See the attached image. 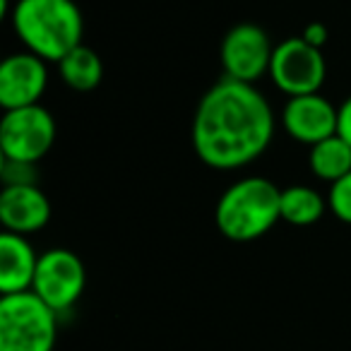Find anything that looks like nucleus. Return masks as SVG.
I'll use <instances>...</instances> for the list:
<instances>
[{
  "mask_svg": "<svg viewBox=\"0 0 351 351\" xmlns=\"http://www.w3.org/2000/svg\"><path fill=\"white\" fill-rule=\"evenodd\" d=\"M274 111L255 84L224 77L205 92L193 118V149L217 171H236L267 152Z\"/></svg>",
  "mask_w": 351,
  "mask_h": 351,
  "instance_id": "f257e3e1",
  "label": "nucleus"
},
{
  "mask_svg": "<svg viewBox=\"0 0 351 351\" xmlns=\"http://www.w3.org/2000/svg\"><path fill=\"white\" fill-rule=\"evenodd\" d=\"M10 22L25 49L46 63H60L82 44L84 20L75 0H17Z\"/></svg>",
  "mask_w": 351,
  "mask_h": 351,
  "instance_id": "f03ea898",
  "label": "nucleus"
},
{
  "mask_svg": "<svg viewBox=\"0 0 351 351\" xmlns=\"http://www.w3.org/2000/svg\"><path fill=\"white\" fill-rule=\"evenodd\" d=\"M217 229L236 243L263 239L282 221V191L263 176H248L221 193L215 210Z\"/></svg>",
  "mask_w": 351,
  "mask_h": 351,
  "instance_id": "7ed1b4c3",
  "label": "nucleus"
},
{
  "mask_svg": "<svg viewBox=\"0 0 351 351\" xmlns=\"http://www.w3.org/2000/svg\"><path fill=\"white\" fill-rule=\"evenodd\" d=\"M58 313L34 291L0 296V351H53Z\"/></svg>",
  "mask_w": 351,
  "mask_h": 351,
  "instance_id": "20e7f679",
  "label": "nucleus"
},
{
  "mask_svg": "<svg viewBox=\"0 0 351 351\" xmlns=\"http://www.w3.org/2000/svg\"><path fill=\"white\" fill-rule=\"evenodd\" d=\"M56 142V118L41 104L5 111L0 121L3 159L39 164Z\"/></svg>",
  "mask_w": 351,
  "mask_h": 351,
  "instance_id": "39448f33",
  "label": "nucleus"
},
{
  "mask_svg": "<svg viewBox=\"0 0 351 351\" xmlns=\"http://www.w3.org/2000/svg\"><path fill=\"white\" fill-rule=\"evenodd\" d=\"M269 77L274 87L287 97H303V94L320 92L327 77V63L322 49L308 44L303 36H291L274 46Z\"/></svg>",
  "mask_w": 351,
  "mask_h": 351,
  "instance_id": "423d86ee",
  "label": "nucleus"
},
{
  "mask_svg": "<svg viewBox=\"0 0 351 351\" xmlns=\"http://www.w3.org/2000/svg\"><path fill=\"white\" fill-rule=\"evenodd\" d=\"M87 287V269L77 253L68 248H51L41 253L32 291L56 313H65L82 298Z\"/></svg>",
  "mask_w": 351,
  "mask_h": 351,
  "instance_id": "0eeeda50",
  "label": "nucleus"
},
{
  "mask_svg": "<svg viewBox=\"0 0 351 351\" xmlns=\"http://www.w3.org/2000/svg\"><path fill=\"white\" fill-rule=\"evenodd\" d=\"M272 53L274 46L267 32L253 22H241L231 27L221 41L219 58L224 77L255 84L263 75L269 73Z\"/></svg>",
  "mask_w": 351,
  "mask_h": 351,
  "instance_id": "6e6552de",
  "label": "nucleus"
},
{
  "mask_svg": "<svg viewBox=\"0 0 351 351\" xmlns=\"http://www.w3.org/2000/svg\"><path fill=\"white\" fill-rule=\"evenodd\" d=\"M49 87L46 60L32 51L8 56L0 63V106L10 108L34 106Z\"/></svg>",
  "mask_w": 351,
  "mask_h": 351,
  "instance_id": "1a4fd4ad",
  "label": "nucleus"
},
{
  "mask_svg": "<svg viewBox=\"0 0 351 351\" xmlns=\"http://www.w3.org/2000/svg\"><path fill=\"white\" fill-rule=\"evenodd\" d=\"M282 125L301 145H317L327 137L337 135L339 128V108L325 99L320 92L303 94V97H289L282 111Z\"/></svg>",
  "mask_w": 351,
  "mask_h": 351,
  "instance_id": "9d476101",
  "label": "nucleus"
},
{
  "mask_svg": "<svg viewBox=\"0 0 351 351\" xmlns=\"http://www.w3.org/2000/svg\"><path fill=\"white\" fill-rule=\"evenodd\" d=\"M51 219V202L39 186H3L0 221L5 231L29 236L41 231Z\"/></svg>",
  "mask_w": 351,
  "mask_h": 351,
  "instance_id": "9b49d317",
  "label": "nucleus"
},
{
  "mask_svg": "<svg viewBox=\"0 0 351 351\" xmlns=\"http://www.w3.org/2000/svg\"><path fill=\"white\" fill-rule=\"evenodd\" d=\"M39 258L27 236L12 231L0 236V296L32 291Z\"/></svg>",
  "mask_w": 351,
  "mask_h": 351,
  "instance_id": "f8f14e48",
  "label": "nucleus"
},
{
  "mask_svg": "<svg viewBox=\"0 0 351 351\" xmlns=\"http://www.w3.org/2000/svg\"><path fill=\"white\" fill-rule=\"evenodd\" d=\"M58 73L70 89H75V92H92L104 80V63L97 51L80 44L65 58H60Z\"/></svg>",
  "mask_w": 351,
  "mask_h": 351,
  "instance_id": "ddd939ff",
  "label": "nucleus"
},
{
  "mask_svg": "<svg viewBox=\"0 0 351 351\" xmlns=\"http://www.w3.org/2000/svg\"><path fill=\"white\" fill-rule=\"evenodd\" d=\"M308 164L320 181L332 186L351 171V145L339 135L327 137V140L311 147Z\"/></svg>",
  "mask_w": 351,
  "mask_h": 351,
  "instance_id": "4468645a",
  "label": "nucleus"
},
{
  "mask_svg": "<svg viewBox=\"0 0 351 351\" xmlns=\"http://www.w3.org/2000/svg\"><path fill=\"white\" fill-rule=\"evenodd\" d=\"M327 210L325 197L308 186H289L282 191V221L293 226H311L322 219Z\"/></svg>",
  "mask_w": 351,
  "mask_h": 351,
  "instance_id": "2eb2a0df",
  "label": "nucleus"
},
{
  "mask_svg": "<svg viewBox=\"0 0 351 351\" xmlns=\"http://www.w3.org/2000/svg\"><path fill=\"white\" fill-rule=\"evenodd\" d=\"M327 207H330V212L339 221L351 224V171L344 176V178H339V181L330 186Z\"/></svg>",
  "mask_w": 351,
  "mask_h": 351,
  "instance_id": "dca6fc26",
  "label": "nucleus"
},
{
  "mask_svg": "<svg viewBox=\"0 0 351 351\" xmlns=\"http://www.w3.org/2000/svg\"><path fill=\"white\" fill-rule=\"evenodd\" d=\"M0 173L3 186H36V164L29 161L3 159Z\"/></svg>",
  "mask_w": 351,
  "mask_h": 351,
  "instance_id": "f3484780",
  "label": "nucleus"
},
{
  "mask_svg": "<svg viewBox=\"0 0 351 351\" xmlns=\"http://www.w3.org/2000/svg\"><path fill=\"white\" fill-rule=\"evenodd\" d=\"M303 39L308 41V44L317 46V49H322V46L327 44V39H330V32H327V27L322 25V22H313V25H308L306 29H303Z\"/></svg>",
  "mask_w": 351,
  "mask_h": 351,
  "instance_id": "a211bd4d",
  "label": "nucleus"
},
{
  "mask_svg": "<svg viewBox=\"0 0 351 351\" xmlns=\"http://www.w3.org/2000/svg\"><path fill=\"white\" fill-rule=\"evenodd\" d=\"M337 135L344 137L351 145V97L339 106V128H337Z\"/></svg>",
  "mask_w": 351,
  "mask_h": 351,
  "instance_id": "6ab92c4d",
  "label": "nucleus"
},
{
  "mask_svg": "<svg viewBox=\"0 0 351 351\" xmlns=\"http://www.w3.org/2000/svg\"><path fill=\"white\" fill-rule=\"evenodd\" d=\"M12 12V8H10V0H0V15L5 17V15H10Z\"/></svg>",
  "mask_w": 351,
  "mask_h": 351,
  "instance_id": "aec40b11",
  "label": "nucleus"
}]
</instances>
